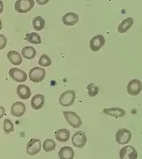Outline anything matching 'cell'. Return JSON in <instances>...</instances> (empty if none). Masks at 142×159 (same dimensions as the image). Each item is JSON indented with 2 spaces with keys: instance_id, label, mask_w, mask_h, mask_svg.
Returning <instances> with one entry per match:
<instances>
[{
  "instance_id": "3",
  "label": "cell",
  "mask_w": 142,
  "mask_h": 159,
  "mask_svg": "<svg viewBox=\"0 0 142 159\" xmlns=\"http://www.w3.org/2000/svg\"><path fill=\"white\" fill-rule=\"evenodd\" d=\"M131 139H132V132L126 128H121L115 133V141L119 144H123V145L127 144L129 143Z\"/></svg>"
},
{
  "instance_id": "18",
  "label": "cell",
  "mask_w": 142,
  "mask_h": 159,
  "mask_svg": "<svg viewBox=\"0 0 142 159\" xmlns=\"http://www.w3.org/2000/svg\"><path fill=\"white\" fill-rule=\"evenodd\" d=\"M133 24H134V19L132 17H127L119 24L118 28H117L118 32L119 33H125L133 26Z\"/></svg>"
},
{
  "instance_id": "1",
  "label": "cell",
  "mask_w": 142,
  "mask_h": 159,
  "mask_svg": "<svg viewBox=\"0 0 142 159\" xmlns=\"http://www.w3.org/2000/svg\"><path fill=\"white\" fill-rule=\"evenodd\" d=\"M76 99V93L73 90H68L65 91L59 96V103L60 106L68 107H71L72 104L74 103Z\"/></svg>"
},
{
  "instance_id": "8",
  "label": "cell",
  "mask_w": 142,
  "mask_h": 159,
  "mask_svg": "<svg viewBox=\"0 0 142 159\" xmlns=\"http://www.w3.org/2000/svg\"><path fill=\"white\" fill-rule=\"evenodd\" d=\"M9 75L11 76L14 81L18 82V83H22L24 82L26 80H27V74L24 71V70H21L19 68H13L10 69L9 71Z\"/></svg>"
},
{
  "instance_id": "4",
  "label": "cell",
  "mask_w": 142,
  "mask_h": 159,
  "mask_svg": "<svg viewBox=\"0 0 142 159\" xmlns=\"http://www.w3.org/2000/svg\"><path fill=\"white\" fill-rule=\"evenodd\" d=\"M64 117L71 126L73 128H79L82 125V120L79 118L78 114H76L74 111H64Z\"/></svg>"
},
{
  "instance_id": "20",
  "label": "cell",
  "mask_w": 142,
  "mask_h": 159,
  "mask_svg": "<svg viewBox=\"0 0 142 159\" xmlns=\"http://www.w3.org/2000/svg\"><path fill=\"white\" fill-rule=\"evenodd\" d=\"M7 58L11 61V63H12L13 65H20V64L23 62V58H22V56L20 55L18 52L14 51V50H11L7 54Z\"/></svg>"
},
{
  "instance_id": "2",
  "label": "cell",
  "mask_w": 142,
  "mask_h": 159,
  "mask_svg": "<svg viewBox=\"0 0 142 159\" xmlns=\"http://www.w3.org/2000/svg\"><path fill=\"white\" fill-rule=\"evenodd\" d=\"M35 5L34 0H17L15 3L14 8L19 13H27L30 11Z\"/></svg>"
},
{
  "instance_id": "12",
  "label": "cell",
  "mask_w": 142,
  "mask_h": 159,
  "mask_svg": "<svg viewBox=\"0 0 142 159\" xmlns=\"http://www.w3.org/2000/svg\"><path fill=\"white\" fill-rule=\"evenodd\" d=\"M26 111V106L25 104L20 101H16L13 104L11 108V115L15 117H22Z\"/></svg>"
},
{
  "instance_id": "23",
  "label": "cell",
  "mask_w": 142,
  "mask_h": 159,
  "mask_svg": "<svg viewBox=\"0 0 142 159\" xmlns=\"http://www.w3.org/2000/svg\"><path fill=\"white\" fill-rule=\"evenodd\" d=\"M42 148H43L44 151L46 152H50V151H54L56 148V143L54 140L51 139H46L43 142L42 144Z\"/></svg>"
},
{
  "instance_id": "25",
  "label": "cell",
  "mask_w": 142,
  "mask_h": 159,
  "mask_svg": "<svg viewBox=\"0 0 142 159\" xmlns=\"http://www.w3.org/2000/svg\"><path fill=\"white\" fill-rule=\"evenodd\" d=\"M38 63L41 66V67H48L50 66L52 63V61L50 59V57L46 55V54H43L41 55V57H40L39 61H38Z\"/></svg>"
},
{
  "instance_id": "30",
  "label": "cell",
  "mask_w": 142,
  "mask_h": 159,
  "mask_svg": "<svg viewBox=\"0 0 142 159\" xmlns=\"http://www.w3.org/2000/svg\"><path fill=\"white\" fill-rule=\"evenodd\" d=\"M3 11H4V3L0 1V13H2Z\"/></svg>"
},
{
  "instance_id": "9",
  "label": "cell",
  "mask_w": 142,
  "mask_h": 159,
  "mask_svg": "<svg viewBox=\"0 0 142 159\" xmlns=\"http://www.w3.org/2000/svg\"><path fill=\"white\" fill-rule=\"evenodd\" d=\"M141 88V81L137 79H134L128 82L127 87V93H128L129 95L136 96L140 93Z\"/></svg>"
},
{
  "instance_id": "10",
  "label": "cell",
  "mask_w": 142,
  "mask_h": 159,
  "mask_svg": "<svg viewBox=\"0 0 142 159\" xmlns=\"http://www.w3.org/2000/svg\"><path fill=\"white\" fill-rule=\"evenodd\" d=\"M87 138L85 133L82 131H77L76 133L73 134L71 142L73 143V145L77 148H83L84 147L85 143H86Z\"/></svg>"
},
{
  "instance_id": "19",
  "label": "cell",
  "mask_w": 142,
  "mask_h": 159,
  "mask_svg": "<svg viewBox=\"0 0 142 159\" xmlns=\"http://www.w3.org/2000/svg\"><path fill=\"white\" fill-rule=\"evenodd\" d=\"M55 139L59 142H67L70 138V131L67 129H58L54 133Z\"/></svg>"
},
{
  "instance_id": "14",
  "label": "cell",
  "mask_w": 142,
  "mask_h": 159,
  "mask_svg": "<svg viewBox=\"0 0 142 159\" xmlns=\"http://www.w3.org/2000/svg\"><path fill=\"white\" fill-rule=\"evenodd\" d=\"M16 93H17L18 97L22 99H28L31 96V90L28 86L24 85V84H20L16 88Z\"/></svg>"
},
{
  "instance_id": "28",
  "label": "cell",
  "mask_w": 142,
  "mask_h": 159,
  "mask_svg": "<svg viewBox=\"0 0 142 159\" xmlns=\"http://www.w3.org/2000/svg\"><path fill=\"white\" fill-rule=\"evenodd\" d=\"M7 45V37L4 35H0V50H3Z\"/></svg>"
},
{
  "instance_id": "27",
  "label": "cell",
  "mask_w": 142,
  "mask_h": 159,
  "mask_svg": "<svg viewBox=\"0 0 142 159\" xmlns=\"http://www.w3.org/2000/svg\"><path fill=\"white\" fill-rule=\"evenodd\" d=\"M87 91H88V94L90 97H95V96L97 95L99 91L98 87H97L94 83L89 84L86 87Z\"/></svg>"
},
{
  "instance_id": "24",
  "label": "cell",
  "mask_w": 142,
  "mask_h": 159,
  "mask_svg": "<svg viewBox=\"0 0 142 159\" xmlns=\"http://www.w3.org/2000/svg\"><path fill=\"white\" fill-rule=\"evenodd\" d=\"M44 26H45V20L41 16H36L33 19V27L37 31L42 30Z\"/></svg>"
},
{
  "instance_id": "17",
  "label": "cell",
  "mask_w": 142,
  "mask_h": 159,
  "mask_svg": "<svg viewBox=\"0 0 142 159\" xmlns=\"http://www.w3.org/2000/svg\"><path fill=\"white\" fill-rule=\"evenodd\" d=\"M59 159H73L74 151L69 146H63L59 151Z\"/></svg>"
},
{
  "instance_id": "15",
  "label": "cell",
  "mask_w": 142,
  "mask_h": 159,
  "mask_svg": "<svg viewBox=\"0 0 142 159\" xmlns=\"http://www.w3.org/2000/svg\"><path fill=\"white\" fill-rule=\"evenodd\" d=\"M103 113L106 115L112 116L114 118H121L126 114V111L123 109L119 107H113V108H104L103 110Z\"/></svg>"
},
{
  "instance_id": "22",
  "label": "cell",
  "mask_w": 142,
  "mask_h": 159,
  "mask_svg": "<svg viewBox=\"0 0 142 159\" xmlns=\"http://www.w3.org/2000/svg\"><path fill=\"white\" fill-rule=\"evenodd\" d=\"M25 39L28 41V43L33 44H41V37L40 36L39 34L36 32H31L28 33L25 36Z\"/></svg>"
},
{
  "instance_id": "6",
  "label": "cell",
  "mask_w": 142,
  "mask_h": 159,
  "mask_svg": "<svg viewBox=\"0 0 142 159\" xmlns=\"http://www.w3.org/2000/svg\"><path fill=\"white\" fill-rule=\"evenodd\" d=\"M120 159H137L138 152L131 145L124 146L119 152Z\"/></svg>"
},
{
  "instance_id": "26",
  "label": "cell",
  "mask_w": 142,
  "mask_h": 159,
  "mask_svg": "<svg viewBox=\"0 0 142 159\" xmlns=\"http://www.w3.org/2000/svg\"><path fill=\"white\" fill-rule=\"evenodd\" d=\"M4 131L6 134H10L14 131V124L9 119H4Z\"/></svg>"
},
{
  "instance_id": "11",
  "label": "cell",
  "mask_w": 142,
  "mask_h": 159,
  "mask_svg": "<svg viewBox=\"0 0 142 159\" xmlns=\"http://www.w3.org/2000/svg\"><path fill=\"white\" fill-rule=\"evenodd\" d=\"M105 44V38L102 35L93 36L90 41V48L92 51H98Z\"/></svg>"
},
{
  "instance_id": "32",
  "label": "cell",
  "mask_w": 142,
  "mask_h": 159,
  "mask_svg": "<svg viewBox=\"0 0 142 159\" xmlns=\"http://www.w3.org/2000/svg\"><path fill=\"white\" fill-rule=\"evenodd\" d=\"M2 30V20L0 19V30Z\"/></svg>"
},
{
  "instance_id": "29",
  "label": "cell",
  "mask_w": 142,
  "mask_h": 159,
  "mask_svg": "<svg viewBox=\"0 0 142 159\" xmlns=\"http://www.w3.org/2000/svg\"><path fill=\"white\" fill-rule=\"evenodd\" d=\"M4 115H5V109H4V107L0 106V119H2Z\"/></svg>"
},
{
  "instance_id": "16",
  "label": "cell",
  "mask_w": 142,
  "mask_h": 159,
  "mask_svg": "<svg viewBox=\"0 0 142 159\" xmlns=\"http://www.w3.org/2000/svg\"><path fill=\"white\" fill-rule=\"evenodd\" d=\"M45 103V97L43 94H36L31 99V107L35 110H39L43 107Z\"/></svg>"
},
{
  "instance_id": "21",
  "label": "cell",
  "mask_w": 142,
  "mask_h": 159,
  "mask_svg": "<svg viewBox=\"0 0 142 159\" xmlns=\"http://www.w3.org/2000/svg\"><path fill=\"white\" fill-rule=\"evenodd\" d=\"M36 56V48L32 46H26L22 49V56L26 59H34Z\"/></svg>"
},
{
  "instance_id": "31",
  "label": "cell",
  "mask_w": 142,
  "mask_h": 159,
  "mask_svg": "<svg viewBox=\"0 0 142 159\" xmlns=\"http://www.w3.org/2000/svg\"><path fill=\"white\" fill-rule=\"evenodd\" d=\"M37 3L39 4H47V0H46V2H40L39 0H37Z\"/></svg>"
},
{
  "instance_id": "7",
  "label": "cell",
  "mask_w": 142,
  "mask_h": 159,
  "mask_svg": "<svg viewBox=\"0 0 142 159\" xmlns=\"http://www.w3.org/2000/svg\"><path fill=\"white\" fill-rule=\"evenodd\" d=\"M41 150V142L38 139H31L27 143V153L30 156H36Z\"/></svg>"
},
{
  "instance_id": "13",
  "label": "cell",
  "mask_w": 142,
  "mask_h": 159,
  "mask_svg": "<svg viewBox=\"0 0 142 159\" xmlns=\"http://www.w3.org/2000/svg\"><path fill=\"white\" fill-rule=\"evenodd\" d=\"M79 17L78 14L74 12H67L62 16V22L65 25L67 26H73L79 22Z\"/></svg>"
},
{
  "instance_id": "5",
  "label": "cell",
  "mask_w": 142,
  "mask_h": 159,
  "mask_svg": "<svg viewBox=\"0 0 142 159\" xmlns=\"http://www.w3.org/2000/svg\"><path fill=\"white\" fill-rule=\"evenodd\" d=\"M46 76V71L42 68L35 67L29 71L28 77L29 80L34 83H40L41 82Z\"/></svg>"
}]
</instances>
